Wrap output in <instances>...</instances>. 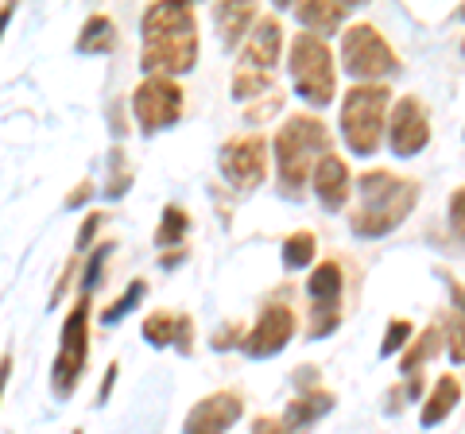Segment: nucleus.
Instances as JSON below:
<instances>
[{"mask_svg": "<svg viewBox=\"0 0 465 434\" xmlns=\"http://www.w3.org/2000/svg\"><path fill=\"white\" fill-rule=\"evenodd\" d=\"M148 78L191 74L198 63V12L191 5H152L140 20Z\"/></svg>", "mask_w": 465, "mask_h": 434, "instance_id": "1", "label": "nucleus"}, {"mask_svg": "<svg viewBox=\"0 0 465 434\" xmlns=\"http://www.w3.org/2000/svg\"><path fill=\"white\" fill-rule=\"evenodd\" d=\"M419 194L423 186L415 179H403L396 171H384V167H372L357 179V210L349 217V229L353 237H388L391 229H400L411 210L419 206Z\"/></svg>", "mask_w": 465, "mask_h": 434, "instance_id": "2", "label": "nucleus"}, {"mask_svg": "<svg viewBox=\"0 0 465 434\" xmlns=\"http://www.w3.org/2000/svg\"><path fill=\"white\" fill-rule=\"evenodd\" d=\"M330 128L326 121L311 117V113H295L287 117L283 128L275 133L272 155H275V175H280V194L283 198H299L302 186H307L314 163L322 155H330Z\"/></svg>", "mask_w": 465, "mask_h": 434, "instance_id": "3", "label": "nucleus"}, {"mask_svg": "<svg viewBox=\"0 0 465 434\" xmlns=\"http://www.w3.org/2000/svg\"><path fill=\"white\" fill-rule=\"evenodd\" d=\"M280 51H283V24L275 16H260L252 24L249 39H244L237 70H232V97L252 101V97H264V90L272 94Z\"/></svg>", "mask_w": 465, "mask_h": 434, "instance_id": "4", "label": "nucleus"}, {"mask_svg": "<svg viewBox=\"0 0 465 434\" xmlns=\"http://www.w3.org/2000/svg\"><path fill=\"white\" fill-rule=\"evenodd\" d=\"M391 90L384 82L376 85H353L341 101V140L353 155H376L384 143V121H388Z\"/></svg>", "mask_w": 465, "mask_h": 434, "instance_id": "5", "label": "nucleus"}, {"mask_svg": "<svg viewBox=\"0 0 465 434\" xmlns=\"http://www.w3.org/2000/svg\"><path fill=\"white\" fill-rule=\"evenodd\" d=\"M287 70L295 82V94L314 109H326L338 97V66H333V51L326 39L302 32L291 39L287 51Z\"/></svg>", "mask_w": 465, "mask_h": 434, "instance_id": "6", "label": "nucleus"}, {"mask_svg": "<svg viewBox=\"0 0 465 434\" xmlns=\"http://www.w3.org/2000/svg\"><path fill=\"white\" fill-rule=\"evenodd\" d=\"M341 70L353 78V85H376L381 78L400 74V54L381 35V27L353 24L341 35Z\"/></svg>", "mask_w": 465, "mask_h": 434, "instance_id": "7", "label": "nucleus"}, {"mask_svg": "<svg viewBox=\"0 0 465 434\" xmlns=\"http://www.w3.org/2000/svg\"><path fill=\"white\" fill-rule=\"evenodd\" d=\"M85 360H90V295L74 302V311L63 322V334H58V353L51 365V392L58 399H70L78 392Z\"/></svg>", "mask_w": 465, "mask_h": 434, "instance_id": "8", "label": "nucleus"}, {"mask_svg": "<svg viewBox=\"0 0 465 434\" xmlns=\"http://www.w3.org/2000/svg\"><path fill=\"white\" fill-rule=\"evenodd\" d=\"M341 295H345V271L338 260H322L314 264L311 280H307V302H311V326L307 338H330L341 326Z\"/></svg>", "mask_w": 465, "mask_h": 434, "instance_id": "9", "label": "nucleus"}, {"mask_svg": "<svg viewBox=\"0 0 465 434\" xmlns=\"http://www.w3.org/2000/svg\"><path fill=\"white\" fill-rule=\"evenodd\" d=\"M268 159H272L268 140L260 133H244V136H232L222 143L217 171H222V179L232 191H256V186L268 179Z\"/></svg>", "mask_w": 465, "mask_h": 434, "instance_id": "10", "label": "nucleus"}, {"mask_svg": "<svg viewBox=\"0 0 465 434\" xmlns=\"http://www.w3.org/2000/svg\"><path fill=\"white\" fill-rule=\"evenodd\" d=\"M186 94L174 78H143L133 94V117L143 136H155L183 117Z\"/></svg>", "mask_w": 465, "mask_h": 434, "instance_id": "11", "label": "nucleus"}, {"mask_svg": "<svg viewBox=\"0 0 465 434\" xmlns=\"http://www.w3.org/2000/svg\"><path fill=\"white\" fill-rule=\"evenodd\" d=\"M384 133H388V148L400 159H411L423 152L430 143V113L423 105V97L419 94L396 97V105H391L388 121H384Z\"/></svg>", "mask_w": 465, "mask_h": 434, "instance_id": "12", "label": "nucleus"}, {"mask_svg": "<svg viewBox=\"0 0 465 434\" xmlns=\"http://www.w3.org/2000/svg\"><path fill=\"white\" fill-rule=\"evenodd\" d=\"M291 338H295V311L283 307V302H272L264 307V314L256 318V326L244 334L241 350L249 353L252 360H264V357H280Z\"/></svg>", "mask_w": 465, "mask_h": 434, "instance_id": "13", "label": "nucleus"}, {"mask_svg": "<svg viewBox=\"0 0 465 434\" xmlns=\"http://www.w3.org/2000/svg\"><path fill=\"white\" fill-rule=\"evenodd\" d=\"M241 415H244V399L237 392H210L186 415L183 434H225Z\"/></svg>", "mask_w": 465, "mask_h": 434, "instance_id": "14", "label": "nucleus"}, {"mask_svg": "<svg viewBox=\"0 0 465 434\" xmlns=\"http://www.w3.org/2000/svg\"><path fill=\"white\" fill-rule=\"evenodd\" d=\"M311 182H314V194H318V206H322L326 213H338L345 210L349 194H353V171H349V163L341 155H322L311 171Z\"/></svg>", "mask_w": 465, "mask_h": 434, "instance_id": "15", "label": "nucleus"}, {"mask_svg": "<svg viewBox=\"0 0 465 434\" xmlns=\"http://www.w3.org/2000/svg\"><path fill=\"white\" fill-rule=\"evenodd\" d=\"M140 334L148 345H155V350H179V353H194V322L191 314L183 311H155L143 318Z\"/></svg>", "mask_w": 465, "mask_h": 434, "instance_id": "16", "label": "nucleus"}, {"mask_svg": "<svg viewBox=\"0 0 465 434\" xmlns=\"http://www.w3.org/2000/svg\"><path fill=\"white\" fill-rule=\"evenodd\" d=\"M349 12H353V5H341V0H299L295 5L299 24L318 39L338 32V27L349 20Z\"/></svg>", "mask_w": 465, "mask_h": 434, "instance_id": "17", "label": "nucleus"}, {"mask_svg": "<svg viewBox=\"0 0 465 434\" xmlns=\"http://www.w3.org/2000/svg\"><path fill=\"white\" fill-rule=\"evenodd\" d=\"M333 403H338V396H333V392H326V388H311V392H302V396L291 399L280 419H283V427L291 434H302L311 423H318L322 415H330Z\"/></svg>", "mask_w": 465, "mask_h": 434, "instance_id": "18", "label": "nucleus"}, {"mask_svg": "<svg viewBox=\"0 0 465 434\" xmlns=\"http://www.w3.org/2000/svg\"><path fill=\"white\" fill-rule=\"evenodd\" d=\"M260 20V12H256V5H213V24H217V35H222V43L232 51L237 43H244L249 39V32H252V24Z\"/></svg>", "mask_w": 465, "mask_h": 434, "instance_id": "19", "label": "nucleus"}, {"mask_svg": "<svg viewBox=\"0 0 465 434\" xmlns=\"http://www.w3.org/2000/svg\"><path fill=\"white\" fill-rule=\"evenodd\" d=\"M458 403H461V380H458L454 372H446V376H439L434 392L427 396L423 411H419V423H423V427H439V423H446V419L454 415Z\"/></svg>", "mask_w": 465, "mask_h": 434, "instance_id": "20", "label": "nucleus"}, {"mask_svg": "<svg viewBox=\"0 0 465 434\" xmlns=\"http://www.w3.org/2000/svg\"><path fill=\"white\" fill-rule=\"evenodd\" d=\"M439 353H442V330L439 326H427L423 334L407 341V350L400 353V372L407 376V380H411L415 372L423 376V365H427L430 357H439Z\"/></svg>", "mask_w": 465, "mask_h": 434, "instance_id": "21", "label": "nucleus"}, {"mask_svg": "<svg viewBox=\"0 0 465 434\" xmlns=\"http://www.w3.org/2000/svg\"><path fill=\"white\" fill-rule=\"evenodd\" d=\"M78 54H109L116 47V24L109 16H90L82 24V32H78Z\"/></svg>", "mask_w": 465, "mask_h": 434, "instance_id": "22", "label": "nucleus"}, {"mask_svg": "<svg viewBox=\"0 0 465 434\" xmlns=\"http://www.w3.org/2000/svg\"><path fill=\"white\" fill-rule=\"evenodd\" d=\"M314 256H318V241H314L311 229H299V233H291V237L283 241V268H287V271L311 268Z\"/></svg>", "mask_w": 465, "mask_h": 434, "instance_id": "23", "label": "nucleus"}, {"mask_svg": "<svg viewBox=\"0 0 465 434\" xmlns=\"http://www.w3.org/2000/svg\"><path fill=\"white\" fill-rule=\"evenodd\" d=\"M186 229H191V213H186L183 206H167L163 217H159L155 244H159V249H183Z\"/></svg>", "mask_w": 465, "mask_h": 434, "instance_id": "24", "label": "nucleus"}, {"mask_svg": "<svg viewBox=\"0 0 465 434\" xmlns=\"http://www.w3.org/2000/svg\"><path fill=\"white\" fill-rule=\"evenodd\" d=\"M143 295H148V283H143V280H133V283H128V291H124L121 299H116V302H109V307H105V314H101V322H105V326H116L128 311L140 307V299H143Z\"/></svg>", "mask_w": 465, "mask_h": 434, "instance_id": "25", "label": "nucleus"}, {"mask_svg": "<svg viewBox=\"0 0 465 434\" xmlns=\"http://www.w3.org/2000/svg\"><path fill=\"white\" fill-rule=\"evenodd\" d=\"M415 338V326L407 318H391L388 330H384V341H381V357H396L407 350V341Z\"/></svg>", "mask_w": 465, "mask_h": 434, "instance_id": "26", "label": "nucleus"}, {"mask_svg": "<svg viewBox=\"0 0 465 434\" xmlns=\"http://www.w3.org/2000/svg\"><path fill=\"white\" fill-rule=\"evenodd\" d=\"M128 186H133V167H128L124 152L116 148V152L109 155V182H105V194H109V198H121Z\"/></svg>", "mask_w": 465, "mask_h": 434, "instance_id": "27", "label": "nucleus"}, {"mask_svg": "<svg viewBox=\"0 0 465 434\" xmlns=\"http://www.w3.org/2000/svg\"><path fill=\"white\" fill-rule=\"evenodd\" d=\"M442 350L450 353V360H454V365H465V318L450 314V322H446V338H442Z\"/></svg>", "mask_w": 465, "mask_h": 434, "instance_id": "28", "label": "nucleus"}, {"mask_svg": "<svg viewBox=\"0 0 465 434\" xmlns=\"http://www.w3.org/2000/svg\"><path fill=\"white\" fill-rule=\"evenodd\" d=\"M109 252H113V241L97 244V249L90 252V264H85V276H82L85 295H90V291H97V287H101V271H105V260H109Z\"/></svg>", "mask_w": 465, "mask_h": 434, "instance_id": "29", "label": "nucleus"}, {"mask_svg": "<svg viewBox=\"0 0 465 434\" xmlns=\"http://www.w3.org/2000/svg\"><path fill=\"white\" fill-rule=\"evenodd\" d=\"M450 229H454V237L465 244V186H458V191L450 194Z\"/></svg>", "mask_w": 465, "mask_h": 434, "instance_id": "30", "label": "nucleus"}, {"mask_svg": "<svg viewBox=\"0 0 465 434\" xmlns=\"http://www.w3.org/2000/svg\"><path fill=\"white\" fill-rule=\"evenodd\" d=\"M241 341H244V326H241V322H225V326L210 338V345H213L217 353H225V350H232V345H241Z\"/></svg>", "mask_w": 465, "mask_h": 434, "instance_id": "31", "label": "nucleus"}, {"mask_svg": "<svg viewBox=\"0 0 465 434\" xmlns=\"http://www.w3.org/2000/svg\"><path fill=\"white\" fill-rule=\"evenodd\" d=\"M280 105H283V94H280V90H272V94H268V101H260V105H252L249 113H244V117H249V124H260V121H268Z\"/></svg>", "mask_w": 465, "mask_h": 434, "instance_id": "32", "label": "nucleus"}, {"mask_svg": "<svg viewBox=\"0 0 465 434\" xmlns=\"http://www.w3.org/2000/svg\"><path fill=\"white\" fill-rule=\"evenodd\" d=\"M101 222H105V213H85V222H82V233H78V244H74V249H78V256L85 252V249H90V244H94V237H97V229H101Z\"/></svg>", "mask_w": 465, "mask_h": 434, "instance_id": "33", "label": "nucleus"}, {"mask_svg": "<svg viewBox=\"0 0 465 434\" xmlns=\"http://www.w3.org/2000/svg\"><path fill=\"white\" fill-rule=\"evenodd\" d=\"M252 434H291V430L283 427V419H275V415H260V419H252Z\"/></svg>", "mask_w": 465, "mask_h": 434, "instance_id": "34", "label": "nucleus"}, {"mask_svg": "<svg viewBox=\"0 0 465 434\" xmlns=\"http://www.w3.org/2000/svg\"><path fill=\"white\" fill-rule=\"evenodd\" d=\"M442 276H446V271H442ZM446 287H450V299H454V307H458V311H450V314L465 318V287H461L454 276H446Z\"/></svg>", "mask_w": 465, "mask_h": 434, "instance_id": "35", "label": "nucleus"}, {"mask_svg": "<svg viewBox=\"0 0 465 434\" xmlns=\"http://www.w3.org/2000/svg\"><path fill=\"white\" fill-rule=\"evenodd\" d=\"M116 372H121V365H116V360H113V365L105 369V380H101V388H97V408H101V403H105V399H109V392H113V384H116Z\"/></svg>", "mask_w": 465, "mask_h": 434, "instance_id": "36", "label": "nucleus"}, {"mask_svg": "<svg viewBox=\"0 0 465 434\" xmlns=\"http://www.w3.org/2000/svg\"><path fill=\"white\" fill-rule=\"evenodd\" d=\"M90 194H94V182H90V179L78 182V186H74V194L66 198V210H74V206H82V202H90Z\"/></svg>", "mask_w": 465, "mask_h": 434, "instance_id": "37", "label": "nucleus"}, {"mask_svg": "<svg viewBox=\"0 0 465 434\" xmlns=\"http://www.w3.org/2000/svg\"><path fill=\"white\" fill-rule=\"evenodd\" d=\"M183 260H186V249H171V252L159 256V264H163V268H174V264H183Z\"/></svg>", "mask_w": 465, "mask_h": 434, "instance_id": "38", "label": "nucleus"}, {"mask_svg": "<svg viewBox=\"0 0 465 434\" xmlns=\"http://www.w3.org/2000/svg\"><path fill=\"white\" fill-rule=\"evenodd\" d=\"M8 372H12V357H0V399H5V384H8Z\"/></svg>", "mask_w": 465, "mask_h": 434, "instance_id": "39", "label": "nucleus"}, {"mask_svg": "<svg viewBox=\"0 0 465 434\" xmlns=\"http://www.w3.org/2000/svg\"><path fill=\"white\" fill-rule=\"evenodd\" d=\"M295 380L311 392V388H314V369H311V365H307V369H299V372H295Z\"/></svg>", "mask_w": 465, "mask_h": 434, "instance_id": "40", "label": "nucleus"}, {"mask_svg": "<svg viewBox=\"0 0 465 434\" xmlns=\"http://www.w3.org/2000/svg\"><path fill=\"white\" fill-rule=\"evenodd\" d=\"M12 16H16V5H5V8H0V35H5V27H8Z\"/></svg>", "mask_w": 465, "mask_h": 434, "instance_id": "41", "label": "nucleus"}, {"mask_svg": "<svg viewBox=\"0 0 465 434\" xmlns=\"http://www.w3.org/2000/svg\"><path fill=\"white\" fill-rule=\"evenodd\" d=\"M458 16H465V8H461V12H458Z\"/></svg>", "mask_w": 465, "mask_h": 434, "instance_id": "42", "label": "nucleus"}, {"mask_svg": "<svg viewBox=\"0 0 465 434\" xmlns=\"http://www.w3.org/2000/svg\"><path fill=\"white\" fill-rule=\"evenodd\" d=\"M74 434H82V430H74Z\"/></svg>", "mask_w": 465, "mask_h": 434, "instance_id": "43", "label": "nucleus"}]
</instances>
